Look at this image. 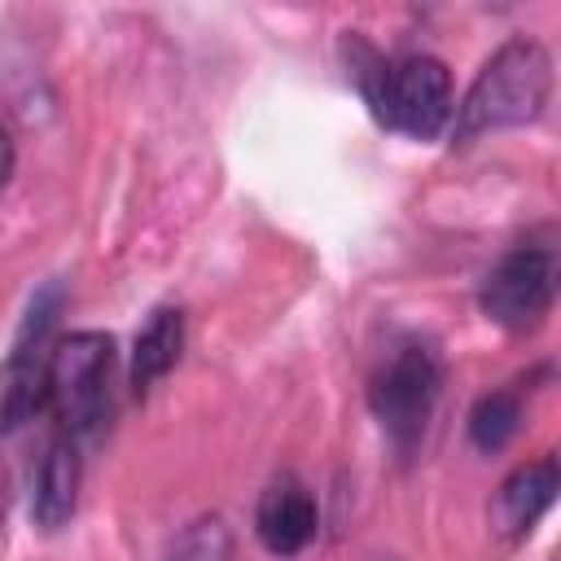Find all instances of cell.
<instances>
[{"label":"cell","instance_id":"obj_1","mask_svg":"<svg viewBox=\"0 0 561 561\" xmlns=\"http://www.w3.org/2000/svg\"><path fill=\"white\" fill-rule=\"evenodd\" d=\"M552 96V53L535 35L504 39L478 79L469 83L465 101L451 114V145H469L482 131L535 123Z\"/></svg>","mask_w":561,"mask_h":561},{"label":"cell","instance_id":"obj_2","mask_svg":"<svg viewBox=\"0 0 561 561\" xmlns=\"http://www.w3.org/2000/svg\"><path fill=\"white\" fill-rule=\"evenodd\" d=\"M355 83L368 110L377 114V123L399 136L434 140L451 127V114H456L451 70L430 53H408L394 61L368 53V66L355 70Z\"/></svg>","mask_w":561,"mask_h":561},{"label":"cell","instance_id":"obj_3","mask_svg":"<svg viewBox=\"0 0 561 561\" xmlns=\"http://www.w3.org/2000/svg\"><path fill=\"white\" fill-rule=\"evenodd\" d=\"M438 394H443V359L434 342L416 333L390 342V351L377 359L368 377V408L399 456H408L425 438Z\"/></svg>","mask_w":561,"mask_h":561},{"label":"cell","instance_id":"obj_4","mask_svg":"<svg viewBox=\"0 0 561 561\" xmlns=\"http://www.w3.org/2000/svg\"><path fill=\"white\" fill-rule=\"evenodd\" d=\"M114 337L101 329L66 333L48 351V403L61 421V434L79 438L92 434L110 412V386H114Z\"/></svg>","mask_w":561,"mask_h":561},{"label":"cell","instance_id":"obj_5","mask_svg":"<svg viewBox=\"0 0 561 561\" xmlns=\"http://www.w3.org/2000/svg\"><path fill=\"white\" fill-rule=\"evenodd\" d=\"M557 298V254L548 245H517L508 250L482 280L478 307L508 333H526L543 324Z\"/></svg>","mask_w":561,"mask_h":561},{"label":"cell","instance_id":"obj_6","mask_svg":"<svg viewBox=\"0 0 561 561\" xmlns=\"http://www.w3.org/2000/svg\"><path fill=\"white\" fill-rule=\"evenodd\" d=\"M57 302H61V289L48 285L31 302L18 342H13L9 359L0 364V434L22 430L48 403V351H44V342H48V329L57 320Z\"/></svg>","mask_w":561,"mask_h":561},{"label":"cell","instance_id":"obj_7","mask_svg":"<svg viewBox=\"0 0 561 561\" xmlns=\"http://www.w3.org/2000/svg\"><path fill=\"white\" fill-rule=\"evenodd\" d=\"M320 530V508L298 473H276L254 504V535L272 557H298Z\"/></svg>","mask_w":561,"mask_h":561},{"label":"cell","instance_id":"obj_8","mask_svg":"<svg viewBox=\"0 0 561 561\" xmlns=\"http://www.w3.org/2000/svg\"><path fill=\"white\" fill-rule=\"evenodd\" d=\"M557 482H561V473H557V456H552V451L539 456V460L517 465V469L500 482V491H495V500H491V526H495L504 539H522V535L552 508Z\"/></svg>","mask_w":561,"mask_h":561},{"label":"cell","instance_id":"obj_9","mask_svg":"<svg viewBox=\"0 0 561 561\" xmlns=\"http://www.w3.org/2000/svg\"><path fill=\"white\" fill-rule=\"evenodd\" d=\"M79 478H83V465H79L75 438L70 434L48 438V447L39 456V469H35V482H31V517H35L39 530H61L75 517Z\"/></svg>","mask_w":561,"mask_h":561},{"label":"cell","instance_id":"obj_10","mask_svg":"<svg viewBox=\"0 0 561 561\" xmlns=\"http://www.w3.org/2000/svg\"><path fill=\"white\" fill-rule=\"evenodd\" d=\"M180 351H184V311L180 307H153L136 333V342H131V368H127L131 390L145 394L149 386H158L175 368Z\"/></svg>","mask_w":561,"mask_h":561},{"label":"cell","instance_id":"obj_11","mask_svg":"<svg viewBox=\"0 0 561 561\" xmlns=\"http://www.w3.org/2000/svg\"><path fill=\"white\" fill-rule=\"evenodd\" d=\"M517 430H522V394L513 386L491 390V394H482L469 408V443L478 451H486V456L491 451H504Z\"/></svg>","mask_w":561,"mask_h":561},{"label":"cell","instance_id":"obj_12","mask_svg":"<svg viewBox=\"0 0 561 561\" xmlns=\"http://www.w3.org/2000/svg\"><path fill=\"white\" fill-rule=\"evenodd\" d=\"M171 561H232V535L219 517H197L171 548Z\"/></svg>","mask_w":561,"mask_h":561},{"label":"cell","instance_id":"obj_13","mask_svg":"<svg viewBox=\"0 0 561 561\" xmlns=\"http://www.w3.org/2000/svg\"><path fill=\"white\" fill-rule=\"evenodd\" d=\"M13 162H18V153H13V136H9V127L0 123V188L9 184V175H13Z\"/></svg>","mask_w":561,"mask_h":561},{"label":"cell","instance_id":"obj_14","mask_svg":"<svg viewBox=\"0 0 561 561\" xmlns=\"http://www.w3.org/2000/svg\"><path fill=\"white\" fill-rule=\"evenodd\" d=\"M373 561H394V557H373Z\"/></svg>","mask_w":561,"mask_h":561},{"label":"cell","instance_id":"obj_15","mask_svg":"<svg viewBox=\"0 0 561 561\" xmlns=\"http://www.w3.org/2000/svg\"><path fill=\"white\" fill-rule=\"evenodd\" d=\"M0 517H4V500H0Z\"/></svg>","mask_w":561,"mask_h":561}]
</instances>
